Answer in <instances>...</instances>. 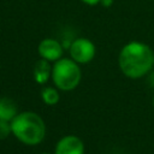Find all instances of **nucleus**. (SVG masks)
I'll list each match as a JSON object with an SVG mask.
<instances>
[{
    "mask_svg": "<svg viewBox=\"0 0 154 154\" xmlns=\"http://www.w3.org/2000/svg\"><path fill=\"white\" fill-rule=\"evenodd\" d=\"M10 135H12L11 122L0 120V141L6 140V138H7Z\"/></svg>",
    "mask_w": 154,
    "mask_h": 154,
    "instance_id": "nucleus-10",
    "label": "nucleus"
},
{
    "mask_svg": "<svg viewBox=\"0 0 154 154\" xmlns=\"http://www.w3.org/2000/svg\"><path fill=\"white\" fill-rule=\"evenodd\" d=\"M12 135L25 146H37L46 137V123L32 111L18 112L11 120Z\"/></svg>",
    "mask_w": 154,
    "mask_h": 154,
    "instance_id": "nucleus-2",
    "label": "nucleus"
},
{
    "mask_svg": "<svg viewBox=\"0 0 154 154\" xmlns=\"http://www.w3.org/2000/svg\"><path fill=\"white\" fill-rule=\"evenodd\" d=\"M84 4H87V5H90V6H94V5H97V4H100V1L101 0H82Z\"/></svg>",
    "mask_w": 154,
    "mask_h": 154,
    "instance_id": "nucleus-12",
    "label": "nucleus"
},
{
    "mask_svg": "<svg viewBox=\"0 0 154 154\" xmlns=\"http://www.w3.org/2000/svg\"><path fill=\"white\" fill-rule=\"evenodd\" d=\"M69 52L71 59L77 64H88L94 59L96 48L89 38L78 37L70 43Z\"/></svg>",
    "mask_w": 154,
    "mask_h": 154,
    "instance_id": "nucleus-4",
    "label": "nucleus"
},
{
    "mask_svg": "<svg viewBox=\"0 0 154 154\" xmlns=\"http://www.w3.org/2000/svg\"><path fill=\"white\" fill-rule=\"evenodd\" d=\"M37 52H38L40 58H42L49 63H55L63 58L64 46L58 40L48 37V38H43L38 43Z\"/></svg>",
    "mask_w": 154,
    "mask_h": 154,
    "instance_id": "nucleus-5",
    "label": "nucleus"
},
{
    "mask_svg": "<svg viewBox=\"0 0 154 154\" xmlns=\"http://www.w3.org/2000/svg\"><path fill=\"white\" fill-rule=\"evenodd\" d=\"M34 79L38 84H45L49 77L52 76V66L51 63L45 59H38L34 65Z\"/></svg>",
    "mask_w": 154,
    "mask_h": 154,
    "instance_id": "nucleus-7",
    "label": "nucleus"
},
{
    "mask_svg": "<svg viewBox=\"0 0 154 154\" xmlns=\"http://www.w3.org/2000/svg\"><path fill=\"white\" fill-rule=\"evenodd\" d=\"M41 99L47 106H54L59 102L60 95L58 91V88L54 87H45L41 90Z\"/></svg>",
    "mask_w": 154,
    "mask_h": 154,
    "instance_id": "nucleus-9",
    "label": "nucleus"
},
{
    "mask_svg": "<svg viewBox=\"0 0 154 154\" xmlns=\"http://www.w3.org/2000/svg\"><path fill=\"white\" fill-rule=\"evenodd\" d=\"M118 65L124 76L137 79L152 71L154 52L143 42L131 41L122 48L118 57Z\"/></svg>",
    "mask_w": 154,
    "mask_h": 154,
    "instance_id": "nucleus-1",
    "label": "nucleus"
},
{
    "mask_svg": "<svg viewBox=\"0 0 154 154\" xmlns=\"http://www.w3.org/2000/svg\"><path fill=\"white\" fill-rule=\"evenodd\" d=\"M18 114V108L16 102L6 96L0 97V120L11 122Z\"/></svg>",
    "mask_w": 154,
    "mask_h": 154,
    "instance_id": "nucleus-8",
    "label": "nucleus"
},
{
    "mask_svg": "<svg viewBox=\"0 0 154 154\" xmlns=\"http://www.w3.org/2000/svg\"><path fill=\"white\" fill-rule=\"evenodd\" d=\"M85 147L82 138L76 135H65L58 140L54 154H84Z\"/></svg>",
    "mask_w": 154,
    "mask_h": 154,
    "instance_id": "nucleus-6",
    "label": "nucleus"
},
{
    "mask_svg": "<svg viewBox=\"0 0 154 154\" xmlns=\"http://www.w3.org/2000/svg\"><path fill=\"white\" fill-rule=\"evenodd\" d=\"M148 83L152 88H154V71H150L148 75Z\"/></svg>",
    "mask_w": 154,
    "mask_h": 154,
    "instance_id": "nucleus-11",
    "label": "nucleus"
},
{
    "mask_svg": "<svg viewBox=\"0 0 154 154\" xmlns=\"http://www.w3.org/2000/svg\"><path fill=\"white\" fill-rule=\"evenodd\" d=\"M152 105H153V107H154V96H153V99H152Z\"/></svg>",
    "mask_w": 154,
    "mask_h": 154,
    "instance_id": "nucleus-14",
    "label": "nucleus"
},
{
    "mask_svg": "<svg viewBox=\"0 0 154 154\" xmlns=\"http://www.w3.org/2000/svg\"><path fill=\"white\" fill-rule=\"evenodd\" d=\"M55 88L63 91L76 89L82 78L81 67L71 58H61L54 63L51 76Z\"/></svg>",
    "mask_w": 154,
    "mask_h": 154,
    "instance_id": "nucleus-3",
    "label": "nucleus"
},
{
    "mask_svg": "<svg viewBox=\"0 0 154 154\" xmlns=\"http://www.w3.org/2000/svg\"><path fill=\"white\" fill-rule=\"evenodd\" d=\"M41 154H54V153H41Z\"/></svg>",
    "mask_w": 154,
    "mask_h": 154,
    "instance_id": "nucleus-15",
    "label": "nucleus"
},
{
    "mask_svg": "<svg viewBox=\"0 0 154 154\" xmlns=\"http://www.w3.org/2000/svg\"><path fill=\"white\" fill-rule=\"evenodd\" d=\"M100 2H101L102 6H105V7H109V6L113 4V0H101Z\"/></svg>",
    "mask_w": 154,
    "mask_h": 154,
    "instance_id": "nucleus-13",
    "label": "nucleus"
}]
</instances>
